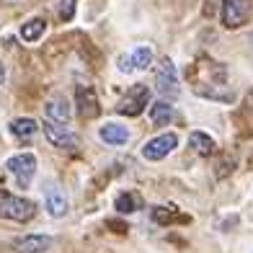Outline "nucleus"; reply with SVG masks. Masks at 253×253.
Segmentation results:
<instances>
[{"mask_svg":"<svg viewBox=\"0 0 253 253\" xmlns=\"http://www.w3.org/2000/svg\"><path fill=\"white\" fill-rule=\"evenodd\" d=\"M114 207H117L122 214H132V212L140 210V197H137V194H119Z\"/></svg>","mask_w":253,"mask_h":253,"instance_id":"f3484780","label":"nucleus"},{"mask_svg":"<svg viewBox=\"0 0 253 253\" xmlns=\"http://www.w3.org/2000/svg\"><path fill=\"white\" fill-rule=\"evenodd\" d=\"M44 111H47V117H49L52 122H60V124L70 122V117H73L70 103H67V98H62V96L49 98V101H47V106H44Z\"/></svg>","mask_w":253,"mask_h":253,"instance_id":"9d476101","label":"nucleus"},{"mask_svg":"<svg viewBox=\"0 0 253 253\" xmlns=\"http://www.w3.org/2000/svg\"><path fill=\"white\" fill-rule=\"evenodd\" d=\"M98 137L103 142H109V145H126V142H129V129L109 122V124H103L98 129Z\"/></svg>","mask_w":253,"mask_h":253,"instance_id":"9b49d317","label":"nucleus"},{"mask_svg":"<svg viewBox=\"0 0 253 253\" xmlns=\"http://www.w3.org/2000/svg\"><path fill=\"white\" fill-rule=\"evenodd\" d=\"M248 18V0H222V21L227 29L243 26Z\"/></svg>","mask_w":253,"mask_h":253,"instance_id":"0eeeda50","label":"nucleus"},{"mask_svg":"<svg viewBox=\"0 0 253 253\" xmlns=\"http://www.w3.org/2000/svg\"><path fill=\"white\" fill-rule=\"evenodd\" d=\"M10 132H13L16 137H34L39 132V124L34 122V119H29V117H21V119H13L10 122Z\"/></svg>","mask_w":253,"mask_h":253,"instance_id":"2eb2a0df","label":"nucleus"},{"mask_svg":"<svg viewBox=\"0 0 253 253\" xmlns=\"http://www.w3.org/2000/svg\"><path fill=\"white\" fill-rule=\"evenodd\" d=\"M60 16H62L65 21H70V18H73V0H65V5H62V10H60Z\"/></svg>","mask_w":253,"mask_h":253,"instance_id":"aec40b11","label":"nucleus"},{"mask_svg":"<svg viewBox=\"0 0 253 253\" xmlns=\"http://www.w3.org/2000/svg\"><path fill=\"white\" fill-rule=\"evenodd\" d=\"M178 147V137L173 132H168V134H160L155 137V140H150L145 147H142V158L145 160H160V158H166L168 153H173Z\"/></svg>","mask_w":253,"mask_h":253,"instance_id":"423d86ee","label":"nucleus"},{"mask_svg":"<svg viewBox=\"0 0 253 253\" xmlns=\"http://www.w3.org/2000/svg\"><path fill=\"white\" fill-rule=\"evenodd\" d=\"M147 101H150V88L137 83V85H132L129 90H126V96L119 101L117 111L124 114V117H140V114L145 111V106H147Z\"/></svg>","mask_w":253,"mask_h":253,"instance_id":"7ed1b4c3","label":"nucleus"},{"mask_svg":"<svg viewBox=\"0 0 253 253\" xmlns=\"http://www.w3.org/2000/svg\"><path fill=\"white\" fill-rule=\"evenodd\" d=\"M78 106H80V114H83V117H96L98 114V101H96L93 88H78Z\"/></svg>","mask_w":253,"mask_h":253,"instance_id":"f8f14e48","label":"nucleus"},{"mask_svg":"<svg viewBox=\"0 0 253 253\" xmlns=\"http://www.w3.org/2000/svg\"><path fill=\"white\" fill-rule=\"evenodd\" d=\"M251 44H253V34H251Z\"/></svg>","mask_w":253,"mask_h":253,"instance_id":"5701e85b","label":"nucleus"},{"mask_svg":"<svg viewBox=\"0 0 253 253\" xmlns=\"http://www.w3.org/2000/svg\"><path fill=\"white\" fill-rule=\"evenodd\" d=\"M3 83H5V67L0 65V85H3Z\"/></svg>","mask_w":253,"mask_h":253,"instance_id":"4be33fe9","label":"nucleus"},{"mask_svg":"<svg viewBox=\"0 0 253 253\" xmlns=\"http://www.w3.org/2000/svg\"><path fill=\"white\" fill-rule=\"evenodd\" d=\"M119 70H122V73H132V70H134L132 62H129V57H119Z\"/></svg>","mask_w":253,"mask_h":253,"instance_id":"412c9836","label":"nucleus"},{"mask_svg":"<svg viewBox=\"0 0 253 253\" xmlns=\"http://www.w3.org/2000/svg\"><path fill=\"white\" fill-rule=\"evenodd\" d=\"M37 207L34 202L24 199V197H3L0 199V217L3 220H13V222H29Z\"/></svg>","mask_w":253,"mask_h":253,"instance_id":"f03ea898","label":"nucleus"},{"mask_svg":"<svg viewBox=\"0 0 253 253\" xmlns=\"http://www.w3.org/2000/svg\"><path fill=\"white\" fill-rule=\"evenodd\" d=\"M189 145L194 147V153L199 155H212L214 153V140L204 132H191L189 134Z\"/></svg>","mask_w":253,"mask_h":253,"instance_id":"ddd939ff","label":"nucleus"},{"mask_svg":"<svg viewBox=\"0 0 253 253\" xmlns=\"http://www.w3.org/2000/svg\"><path fill=\"white\" fill-rule=\"evenodd\" d=\"M129 62H132L134 70H145V67L153 62V49H150V47H137V49L129 54Z\"/></svg>","mask_w":253,"mask_h":253,"instance_id":"a211bd4d","label":"nucleus"},{"mask_svg":"<svg viewBox=\"0 0 253 253\" xmlns=\"http://www.w3.org/2000/svg\"><path fill=\"white\" fill-rule=\"evenodd\" d=\"M42 129H44V137H47L54 147H60V150H75V147H78V137L67 129V126H62L60 122L47 119Z\"/></svg>","mask_w":253,"mask_h":253,"instance_id":"39448f33","label":"nucleus"},{"mask_svg":"<svg viewBox=\"0 0 253 253\" xmlns=\"http://www.w3.org/2000/svg\"><path fill=\"white\" fill-rule=\"evenodd\" d=\"M155 85H158V93L163 98H178L181 88H178V73H176V65L168 60H160L158 70H155Z\"/></svg>","mask_w":253,"mask_h":253,"instance_id":"f257e3e1","label":"nucleus"},{"mask_svg":"<svg viewBox=\"0 0 253 253\" xmlns=\"http://www.w3.org/2000/svg\"><path fill=\"white\" fill-rule=\"evenodd\" d=\"M44 204H47V212L52 217H65L67 214V207H70V202H67V194L60 189V186H47V191H44Z\"/></svg>","mask_w":253,"mask_h":253,"instance_id":"6e6552de","label":"nucleus"},{"mask_svg":"<svg viewBox=\"0 0 253 253\" xmlns=\"http://www.w3.org/2000/svg\"><path fill=\"white\" fill-rule=\"evenodd\" d=\"M13 248L18 253H47L52 248V238L49 235H24L13 240Z\"/></svg>","mask_w":253,"mask_h":253,"instance_id":"1a4fd4ad","label":"nucleus"},{"mask_svg":"<svg viewBox=\"0 0 253 253\" xmlns=\"http://www.w3.org/2000/svg\"><path fill=\"white\" fill-rule=\"evenodd\" d=\"M5 168L16 176L18 186L26 189L29 183H31V178H34V173H37V158H34L31 153H21V155L10 158L8 163H5Z\"/></svg>","mask_w":253,"mask_h":253,"instance_id":"20e7f679","label":"nucleus"},{"mask_svg":"<svg viewBox=\"0 0 253 253\" xmlns=\"http://www.w3.org/2000/svg\"><path fill=\"white\" fill-rule=\"evenodd\" d=\"M150 119H153V124H168L170 119H173V106H170V103H166V101L153 103Z\"/></svg>","mask_w":253,"mask_h":253,"instance_id":"dca6fc26","label":"nucleus"},{"mask_svg":"<svg viewBox=\"0 0 253 253\" xmlns=\"http://www.w3.org/2000/svg\"><path fill=\"white\" fill-rule=\"evenodd\" d=\"M44 31H47V21L44 18H31L21 26V39L24 42H37Z\"/></svg>","mask_w":253,"mask_h":253,"instance_id":"4468645a","label":"nucleus"},{"mask_svg":"<svg viewBox=\"0 0 253 253\" xmlns=\"http://www.w3.org/2000/svg\"><path fill=\"white\" fill-rule=\"evenodd\" d=\"M153 220L160 222V225H168V222L176 220V210H173V207H155V210H153Z\"/></svg>","mask_w":253,"mask_h":253,"instance_id":"6ab92c4d","label":"nucleus"}]
</instances>
